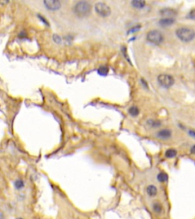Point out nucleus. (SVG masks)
<instances>
[{"mask_svg":"<svg viewBox=\"0 0 195 219\" xmlns=\"http://www.w3.org/2000/svg\"><path fill=\"white\" fill-rule=\"evenodd\" d=\"M92 6L88 2L79 1L74 6L73 11L78 17L84 18L89 15Z\"/></svg>","mask_w":195,"mask_h":219,"instance_id":"nucleus-1","label":"nucleus"},{"mask_svg":"<svg viewBox=\"0 0 195 219\" xmlns=\"http://www.w3.org/2000/svg\"><path fill=\"white\" fill-rule=\"evenodd\" d=\"M175 34L178 37V38L180 39L182 41L185 42V43L191 42L194 38V30L190 28L184 27L178 28L175 31Z\"/></svg>","mask_w":195,"mask_h":219,"instance_id":"nucleus-2","label":"nucleus"},{"mask_svg":"<svg viewBox=\"0 0 195 219\" xmlns=\"http://www.w3.org/2000/svg\"><path fill=\"white\" fill-rule=\"evenodd\" d=\"M146 39L150 43L159 45V44L162 43L164 40V36L160 31H157V30H152L147 33Z\"/></svg>","mask_w":195,"mask_h":219,"instance_id":"nucleus-3","label":"nucleus"},{"mask_svg":"<svg viewBox=\"0 0 195 219\" xmlns=\"http://www.w3.org/2000/svg\"><path fill=\"white\" fill-rule=\"evenodd\" d=\"M158 82L162 87L168 88L173 85L175 83V79L171 75L168 74H161L158 77Z\"/></svg>","mask_w":195,"mask_h":219,"instance_id":"nucleus-4","label":"nucleus"},{"mask_svg":"<svg viewBox=\"0 0 195 219\" xmlns=\"http://www.w3.org/2000/svg\"><path fill=\"white\" fill-rule=\"evenodd\" d=\"M95 12L102 17H108L111 15V8L104 3H97L95 6Z\"/></svg>","mask_w":195,"mask_h":219,"instance_id":"nucleus-5","label":"nucleus"},{"mask_svg":"<svg viewBox=\"0 0 195 219\" xmlns=\"http://www.w3.org/2000/svg\"><path fill=\"white\" fill-rule=\"evenodd\" d=\"M44 4L47 9L51 11H56L61 7V4L57 0H47L44 2Z\"/></svg>","mask_w":195,"mask_h":219,"instance_id":"nucleus-6","label":"nucleus"},{"mask_svg":"<svg viewBox=\"0 0 195 219\" xmlns=\"http://www.w3.org/2000/svg\"><path fill=\"white\" fill-rule=\"evenodd\" d=\"M160 15L166 18H173L177 15V12L173 8H166L160 10Z\"/></svg>","mask_w":195,"mask_h":219,"instance_id":"nucleus-7","label":"nucleus"},{"mask_svg":"<svg viewBox=\"0 0 195 219\" xmlns=\"http://www.w3.org/2000/svg\"><path fill=\"white\" fill-rule=\"evenodd\" d=\"M175 22V20L173 18H164L159 21V24L162 27H168L170 25H172Z\"/></svg>","mask_w":195,"mask_h":219,"instance_id":"nucleus-8","label":"nucleus"},{"mask_svg":"<svg viewBox=\"0 0 195 219\" xmlns=\"http://www.w3.org/2000/svg\"><path fill=\"white\" fill-rule=\"evenodd\" d=\"M171 136V130H167V129H164V130H160L157 132V137L162 139H169Z\"/></svg>","mask_w":195,"mask_h":219,"instance_id":"nucleus-9","label":"nucleus"},{"mask_svg":"<svg viewBox=\"0 0 195 219\" xmlns=\"http://www.w3.org/2000/svg\"><path fill=\"white\" fill-rule=\"evenodd\" d=\"M157 192L158 190H157L156 186H154V185H150V186H147L146 192L150 196L153 197L155 196H156Z\"/></svg>","mask_w":195,"mask_h":219,"instance_id":"nucleus-10","label":"nucleus"},{"mask_svg":"<svg viewBox=\"0 0 195 219\" xmlns=\"http://www.w3.org/2000/svg\"><path fill=\"white\" fill-rule=\"evenodd\" d=\"M131 5L136 8H143L146 5V2L142 0H134L131 2Z\"/></svg>","mask_w":195,"mask_h":219,"instance_id":"nucleus-11","label":"nucleus"},{"mask_svg":"<svg viewBox=\"0 0 195 219\" xmlns=\"http://www.w3.org/2000/svg\"><path fill=\"white\" fill-rule=\"evenodd\" d=\"M129 114H130L132 116H136L139 115L140 109L137 107L133 106V107H131L129 109Z\"/></svg>","mask_w":195,"mask_h":219,"instance_id":"nucleus-12","label":"nucleus"},{"mask_svg":"<svg viewBox=\"0 0 195 219\" xmlns=\"http://www.w3.org/2000/svg\"><path fill=\"white\" fill-rule=\"evenodd\" d=\"M147 124L149 125L152 128H157V127L161 126V123L159 121L154 120H149L147 121Z\"/></svg>","mask_w":195,"mask_h":219,"instance_id":"nucleus-13","label":"nucleus"},{"mask_svg":"<svg viewBox=\"0 0 195 219\" xmlns=\"http://www.w3.org/2000/svg\"><path fill=\"white\" fill-rule=\"evenodd\" d=\"M157 179H158V181H159V182H161V183H164V182L167 181L168 176H167V174H166V173L161 172V173H159V174H158Z\"/></svg>","mask_w":195,"mask_h":219,"instance_id":"nucleus-14","label":"nucleus"},{"mask_svg":"<svg viewBox=\"0 0 195 219\" xmlns=\"http://www.w3.org/2000/svg\"><path fill=\"white\" fill-rule=\"evenodd\" d=\"M109 72V69L107 66H101L97 69V73L100 75H106Z\"/></svg>","mask_w":195,"mask_h":219,"instance_id":"nucleus-15","label":"nucleus"},{"mask_svg":"<svg viewBox=\"0 0 195 219\" xmlns=\"http://www.w3.org/2000/svg\"><path fill=\"white\" fill-rule=\"evenodd\" d=\"M177 151L175 149H168L166 152V157L168 158H172L176 156Z\"/></svg>","mask_w":195,"mask_h":219,"instance_id":"nucleus-16","label":"nucleus"},{"mask_svg":"<svg viewBox=\"0 0 195 219\" xmlns=\"http://www.w3.org/2000/svg\"><path fill=\"white\" fill-rule=\"evenodd\" d=\"M15 186L17 190H21L23 187L24 186V183L22 180H17L15 182Z\"/></svg>","mask_w":195,"mask_h":219,"instance_id":"nucleus-17","label":"nucleus"},{"mask_svg":"<svg viewBox=\"0 0 195 219\" xmlns=\"http://www.w3.org/2000/svg\"><path fill=\"white\" fill-rule=\"evenodd\" d=\"M152 208H153L154 211H155V212H157V213H160L161 211H162V206H161V205L159 204V202L154 203L153 207H152Z\"/></svg>","mask_w":195,"mask_h":219,"instance_id":"nucleus-18","label":"nucleus"},{"mask_svg":"<svg viewBox=\"0 0 195 219\" xmlns=\"http://www.w3.org/2000/svg\"><path fill=\"white\" fill-rule=\"evenodd\" d=\"M140 28H141V25H140V24H138V25L135 26V27H134L133 28H131L130 31H129L128 32H127V33H132L136 32V31H139Z\"/></svg>","mask_w":195,"mask_h":219,"instance_id":"nucleus-19","label":"nucleus"},{"mask_svg":"<svg viewBox=\"0 0 195 219\" xmlns=\"http://www.w3.org/2000/svg\"><path fill=\"white\" fill-rule=\"evenodd\" d=\"M54 41L57 43H60V42H61V38H60V37L58 36V35H54Z\"/></svg>","mask_w":195,"mask_h":219,"instance_id":"nucleus-20","label":"nucleus"},{"mask_svg":"<svg viewBox=\"0 0 195 219\" xmlns=\"http://www.w3.org/2000/svg\"><path fill=\"white\" fill-rule=\"evenodd\" d=\"M189 18L191 19H194V10L193 9L192 11H191L189 12V15H188Z\"/></svg>","mask_w":195,"mask_h":219,"instance_id":"nucleus-21","label":"nucleus"},{"mask_svg":"<svg viewBox=\"0 0 195 219\" xmlns=\"http://www.w3.org/2000/svg\"><path fill=\"white\" fill-rule=\"evenodd\" d=\"M194 134L195 132H194V130H189V135H191L192 137H194Z\"/></svg>","mask_w":195,"mask_h":219,"instance_id":"nucleus-22","label":"nucleus"},{"mask_svg":"<svg viewBox=\"0 0 195 219\" xmlns=\"http://www.w3.org/2000/svg\"><path fill=\"white\" fill-rule=\"evenodd\" d=\"M0 219H5L4 213H3L2 211H0Z\"/></svg>","mask_w":195,"mask_h":219,"instance_id":"nucleus-23","label":"nucleus"},{"mask_svg":"<svg viewBox=\"0 0 195 219\" xmlns=\"http://www.w3.org/2000/svg\"><path fill=\"white\" fill-rule=\"evenodd\" d=\"M9 2H6V1H3V2H0V4H3V5H5V4H7V3H8Z\"/></svg>","mask_w":195,"mask_h":219,"instance_id":"nucleus-24","label":"nucleus"},{"mask_svg":"<svg viewBox=\"0 0 195 219\" xmlns=\"http://www.w3.org/2000/svg\"><path fill=\"white\" fill-rule=\"evenodd\" d=\"M194 148H195V145H193L192 148H191V153L192 154L194 153Z\"/></svg>","mask_w":195,"mask_h":219,"instance_id":"nucleus-25","label":"nucleus"},{"mask_svg":"<svg viewBox=\"0 0 195 219\" xmlns=\"http://www.w3.org/2000/svg\"><path fill=\"white\" fill-rule=\"evenodd\" d=\"M17 219H23V218H17Z\"/></svg>","mask_w":195,"mask_h":219,"instance_id":"nucleus-26","label":"nucleus"}]
</instances>
